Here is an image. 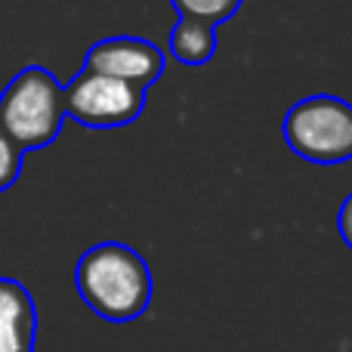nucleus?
Instances as JSON below:
<instances>
[{
    "instance_id": "obj_5",
    "label": "nucleus",
    "mask_w": 352,
    "mask_h": 352,
    "mask_svg": "<svg viewBox=\"0 0 352 352\" xmlns=\"http://www.w3.org/2000/svg\"><path fill=\"white\" fill-rule=\"evenodd\" d=\"M84 68L130 80L148 90L164 74V53L146 37H105L87 50Z\"/></svg>"
},
{
    "instance_id": "obj_9",
    "label": "nucleus",
    "mask_w": 352,
    "mask_h": 352,
    "mask_svg": "<svg viewBox=\"0 0 352 352\" xmlns=\"http://www.w3.org/2000/svg\"><path fill=\"white\" fill-rule=\"evenodd\" d=\"M22 161H25V152L16 146V140L0 127V192L16 186L19 173H22Z\"/></svg>"
},
{
    "instance_id": "obj_8",
    "label": "nucleus",
    "mask_w": 352,
    "mask_h": 352,
    "mask_svg": "<svg viewBox=\"0 0 352 352\" xmlns=\"http://www.w3.org/2000/svg\"><path fill=\"white\" fill-rule=\"evenodd\" d=\"M176 6L179 16H195V19H204L210 25H219L226 19H232L238 10H241L244 0H170Z\"/></svg>"
},
{
    "instance_id": "obj_7",
    "label": "nucleus",
    "mask_w": 352,
    "mask_h": 352,
    "mask_svg": "<svg viewBox=\"0 0 352 352\" xmlns=\"http://www.w3.org/2000/svg\"><path fill=\"white\" fill-rule=\"evenodd\" d=\"M170 53L182 65H204L217 56V25L195 16H179L170 31Z\"/></svg>"
},
{
    "instance_id": "obj_4",
    "label": "nucleus",
    "mask_w": 352,
    "mask_h": 352,
    "mask_svg": "<svg viewBox=\"0 0 352 352\" xmlns=\"http://www.w3.org/2000/svg\"><path fill=\"white\" fill-rule=\"evenodd\" d=\"M65 115L90 130H115L127 127L146 109V90L130 80L111 78L102 72L80 68L72 84L62 87Z\"/></svg>"
},
{
    "instance_id": "obj_3",
    "label": "nucleus",
    "mask_w": 352,
    "mask_h": 352,
    "mask_svg": "<svg viewBox=\"0 0 352 352\" xmlns=\"http://www.w3.org/2000/svg\"><path fill=\"white\" fill-rule=\"evenodd\" d=\"M285 142L312 164L352 161V105L340 96H306L281 121Z\"/></svg>"
},
{
    "instance_id": "obj_6",
    "label": "nucleus",
    "mask_w": 352,
    "mask_h": 352,
    "mask_svg": "<svg viewBox=\"0 0 352 352\" xmlns=\"http://www.w3.org/2000/svg\"><path fill=\"white\" fill-rule=\"evenodd\" d=\"M37 309L28 287L16 278H0V352H34Z\"/></svg>"
},
{
    "instance_id": "obj_2",
    "label": "nucleus",
    "mask_w": 352,
    "mask_h": 352,
    "mask_svg": "<svg viewBox=\"0 0 352 352\" xmlns=\"http://www.w3.org/2000/svg\"><path fill=\"white\" fill-rule=\"evenodd\" d=\"M62 121V84L43 65H25L0 93V127L22 152L50 146L59 136Z\"/></svg>"
},
{
    "instance_id": "obj_1",
    "label": "nucleus",
    "mask_w": 352,
    "mask_h": 352,
    "mask_svg": "<svg viewBox=\"0 0 352 352\" xmlns=\"http://www.w3.org/2000/svg\"><path fill=\"white\" fill-rule=\"evenodd\" d=\"M78 294L105 322H133L152 303V272L133 248L102 241L84 250L74 266Z\"/></svg>"
},
{
    "instance_id": "obj_10",
    "label": "nucleus",
    "mask_w": 352,
    "mask_h": 352,
    "mask_svg": "<svg viewBox=\"0 0 352 352\" xmlns=\"http://www.w3.org/2000/svg\"><path fill=\"white\" fill-rule=\"evenodd\" d=\"M337 232H340L343 244L352 250V192L343 198L340 204V213H337Z\"/></svg>"
}]
</instances>
